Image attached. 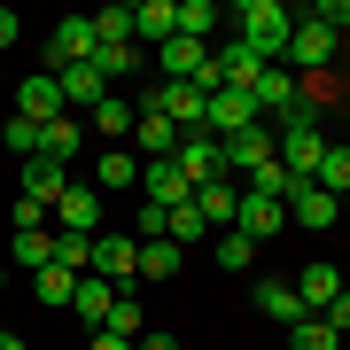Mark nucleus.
Returning <instances> with one entry per match:
<instances>
[{"mask_svg": "<svg viewBox=\"0 0 350 350\" xmlns=\"http://www.w3.org/2000/svg\"><path fill=\"white\" fill-rule=\"evenodd\" d=\"M234 24H241V39L273 63V55H288V31H296V8H280V0H241L234 8Z\"/></svg>", "mask_w": 350, "mask_h": 350, "instance_id": "nucleus-1", "label": "nucleus"}, {"mask_svg": "<svg viewBox=\"0 0 350 350\" xmlns=\"http://www.w3.org/2000/svg\"><path fill=\"white\" fill-rule=\"evenodd\" d=\"M335 55H342V39L327 31V24H312V16H296V31H288V70H296V78H319Z\"/></svg>", "mask_w": 350, "mask_h": 350, "instance_id": "nucleus-2", "label": "nucleus"}, {"mask_svg": "<svg viewBox=\"0 0 350 350\" xmlns=\"http://www.w3.org/2000/svg\"><path fill=\"white\" fill-rule=\"evenodd\" d=\"M94 273L117 288V296H133V280H140V241L133 234H109V226H101L94 234Z\"/></svg>", "mask_w": 350, "mask_h": 350, "instance_id": "nucleus-3", "label": "nucleus"}, {"mask_svg": "<svg viewBox=\"0 0 350 350\" xmlns=\"http://www.w3.org/2000/svg\"><path fill=\"white\" fill-rule=\"evenodd\" d=\"M140 109H156L163 125H179V133H202L211 94H202V86H148V101H140Z\"/></svg>", "mask_w": 350, "mask_h": 350, "instance_id": "nucleus-4", "label": "nucleus"}, {"mask_svg": "<svg viewBox=\"0 0 350 350\" xmlns=\"http://www.w3.org/2000/svg\"><path fill=\"white\" fill-rule=\"evenodd\" d=\"M250 125H265V117H257V94H250V86H218V94H211V117H202V133L226 140V133H250Z\"/></svg>", "mask_w": 350, "mask_h": 350, "instance_id": "nucleus-5", "label": "nucleus"}, {"mask_svg": "<svg viewBox=\"0 0 350 350\" xmlns=\"http://www.w3.org/2000/svg\"><path fill=\"white\" fill-rule=\"evenodd\" d=\"M156 70H163V86H195V78L211 70V39H163Z\"/></svg>", "mask_w": 350, "mask_h": 350, "instance_id": "nucleus-6", "label": "nucleus"}, {"mask_svg": "<svg viewBox=\"0 0 350 350\" xmlns=\"http://www.w3.org/2000/svg\"><path fill=\"white\" fill-rule=\"evenodd\" d=\"M218 156H226V179H250L257 163H273V125H250V133H226V140H218Z\"/></svg>", "mask_w": 350, "mask_h": 350, "instance_id": "nucleus-7", "label": "nucleus"}, {"mask_svg": "<svg viewBox=\"0 0 350 350\" xmlns=\"http://www.w3.org/2000/svg\"><path fill=\"white\" fill-rule=\"evenodd\" d=\"M335 218H342V202L327 195V187H312V179H296V187H288V226H304V234H327Z\"/></svg>", "mask_w": 350, "mask_h": 350, "instance_id": "nucleus-8", "label": "nucleus"}, {"mask_svg": "<svg viewBox=\"0 0 350 350\" xmlns=\"http://www.w3.org/2000/svg\"><path fill=\"white\" fill-rule=\"evenodd\" d=\"M172 163L187 172V187H211V179H226V156H218V140H211V133H179Z\"/></svg>", "mask_w": 350, "mask_h": 350, "instance_id": "nucleus-9", "label": "nucleus"}, {"mask_svg": "<svg viewBox=\"0 0 350 350\" xmlns=\"http://www.w3.org/2000/svg\"><path fill=\"white\" fill-rule=\"evenodd\" d=\"M94 16H63V24H55V39H47V63L55 70H70V63H94Z\"/></svg>", "mask_w": 350, "mask_h": 350, "instance_id": "nucleus-10", "label": "nucleus"}, {"mask_svg": "<svg viewBox=\"0 0 350 350\" xmlns=\"http://www.w3.org/2000/svg\"><path fill=\"white\" fill-rule=\"evenodd\" d=\"M133 125H140V101L133 94H101L86 109V133H101V140H133Z\"/></svg>", "mask_w": 350, "mask_h": 350, "instance_id": "nucleus-11", "label": "nucleus"}, {"mask_svg": "<svg viewBox=\"0 0 350 350\" xmlns=\"http://www.w3.org/2000/svg\"><path fill=\"white\" fill-rule=\"evenodd\" d=\"M288 226V202H273V195H250L241 187V211H234V234H250V241H273Z\"/></svg>", "mask_w": 350, "mask_h": 350, "instance_id": "nucleus-12", "label": "nucleus"}, {"mask_svg": "<svg viewBox=\"0 0 350 350\" xmlns=\"http://www.w3.org/2000/svg\"><path fill=\"white\" fill-rule=\"evenodd\" d=\"M250 94H257V117H280V109H296V101H304V78L280 70V63H265Z\"/></svg>", "mask_w": 350, "mask_h": 350, "instance_id": "nucleus-13", "label": "nucleus"}, {"mask_svg": "<svg viewBox=\"0 0 350 350\" xmlns=\"http://www.w3.org/2000/svg\"><path fill=\"white\" fill-rule=\"evenodd\" d=\"M140 195H148V202H163V211H179V202H195L187 172H179L172 156H163V163H140Z\"/></svg>", "mask_w": 350, "mask_h": 350, "instance_id": "nucleus-14", "label": "nucleus"}, {"mask_svg": "<svg viewBox=\"0 0 350 350\" xmlns=\"http://www.w3.org/2000/svg\"><path fill=\"white\" fill-rule=\"evenodd\" d=\"M70 187V163H55V156H31L24 163V202H39V211H55Z\"/></svg>", "mask_w": 350, "mask_h": 350, "instance_id": "nucleus-15", "label": "nucleus"}, {"mask_svg": "<svg viewBox=\"0 0 350 350\" xmlns=\"http://www.w3.org/2000/svg\"><path fill=\"white\" fill-rule=\"evenodd\" d=\"M140 39H148V47L179 39V0H133V47Z\"/></svg>", "mask_w": 350, "mask_h": 350, "instance_id": "nucleus-16", "label": "nucleus"}, {"mask_svg": "<svg viewBox=\"0 0 350 350\" xmlns=\"http://www.w3.org/2000/svg\"><path fill=\"white\" fill-rule=\"evenodd\" d=\"M47 218H63V234H101V195L70 179V187H63V202H55Z\"/></svg>", "mask_w": 350, "mask_h": 350, "instance_id": "nucleus-17", "label": "nucleus"}, {"mask_svg": "<svg viewBox=\"0 0 350 350\" xmlns=\"http://www.w3.org/2000/svg\"><path fill=\"white\" fill-rule=\"evenodd\" d=\"M16 117H31V125H47V117H63V86H55V70H39L16 86Z\"/></svg>", "mask_w": 350, "mask_h": 350, "instance_id": "nucleus-18", "label": "nucleus"}, {"mask_svg": "<svg viewBox=\"0 0 350 350\" xmlns=\"http://www.w3.org/2000/svg\"><path fill=\"white\" fill-rule=\"evenodd\" d=\"M335 296H342V265H304V273H296V304H304L312 319H319Z\"/></svg>", "mask_w": 350, "mask_h": 350, "instance_id": "nucleus-19", "label": "nucleus"}, {"mask_svg": "<svg viewBox=\"0 0 350 350\" xmlns=\"http://www.w3.org/2000/svg\"><path fill=\"white\" fill-rule=\"evenodd\" d=\"M140 187V156L133 148H101V163H94V195H133Z\"/></svg>", "mask_w": 350, "mask_h": 350, "instance_id": "nucleus-20", "label": "nucleus"}, {"mask_svg": "<svg viewBox=\"0 0 350 350\" xmlns=\"http://www.w3.org/2000/svg\"><path fill=\"white\" fill-rule=\"evenodd\" d=\"M78 148H86V125H78L70 109H63V117H47V125H39V156H55V163H70Z\"/></svg>", "mask_w": 350, "mask_h": 350, "instance_id": "nucleus-21", "label": "nucleus"}, {"mask_svg": "<svg viewBox=\"0 0 350 350\" xmlns=\"http://www.w3.org/2000/svg\"><path fill=\"white\" fill-rule=\"evenodd\" d=\"M109 304H117V288H109V280H101V273H78V296H70V312L86 319L94 335H101V319H109Z\"/></svg>", "mask_w": 350, "mask_h": 350, "instance_id": "nucleus-22", "label": "nucleus"}, {"mask_svg": "<svg viewBox=\"0 0 350 350\" xmlns=\"http://www.w3.org/2000/svg\"><path fill=\"white\" fill-rule=\"evenodd\" d=\"M133 148H140V163H163L179 148V125H163L156 109H140V125H133Z\"/></svg>", "mask_w": 350, "mask_h": 350, "instance_id": "nucleus-23", "label": "nucleus"}, {"mask_svg": "<svg viewBox=\"0 0 350 350\" xmlns=\"http://www.w3.org/2000/svg\"><path fill=\"white\" fill-rule=\"evenodd\" d=\"M55 86H63V109H94V101L109 94L94 63H70V70H55Z\"/></svg>", "mask_w": 350, "mask_h": 350, "instance_id": "nucleus-24", "label": "nucleus"}, {"mask_svg": "<svg viewBox=\"0 0 350 350\" xmlns=\"http://www.w3.org/2000/svg\"><path fill=\"white\" fill-rule=\"evenodd\" d=\"M195 211H202V226H234L241 187H234V179H211V187H195Z\"/></svg>", "mask_w": 350, "mask_h": 350, "instance_id": "nucleus-25", "label": "nucleus"}, {"mask_svg": "<svg viewBox=\"0 0 350 350\" xmlns=\"http://www.w3.org/2000/svg\"><path fill=\"white\" fill-rule=\"evenodd\" d=\"M257 312H265V319H280V327L312 319V312H304V304H296V280H265V288H257Z\"/></svg>", "mask_w": 350, "mask_h": 350, "instance_id": "nucleus-26", "label": "nucleus"}, {"mask_svg": "<svg viewBox=\"0 0 350 350\" xmlns=\"http://www.w3.org/2000/svg\"><path fill=\"white\" fill-rule=\"evenodd\" d=\"M94 70H101V86H125V78L140 70V47H133V39H117V47H94Z\"/></svg>", "mask_w": 350, "mask_h": 350, "instance_id": "nucleus-27", "label": "nucleus"}, {"mask_svg": "<svg viewBox=\"0 0 350 350\" xmlns=\"http://www.w3.org/2000/svg\"><path fill=\"white\" fill-rule=\"evenodd\" d=\"M179 265H187V250H179V241H140V280H172Z\"/></svg>", "mask_w": 350, "mask_h": 350, "instance_id": "nucleus-28", "label": "nucleus"}, {"mask_svg": "<svg viewBox=\"0 0 350 350\" xmlns=\"http://www.w3.org/2000/svg\"><path fill=\"white\" fill-rule=\"evenodd\" d=\"M8 265H31V273H47V265H55V234H47V226H39V234H16V241H8Z\"/></svg>", "mask_w": 350, "mask_h": 350, "instance_id": "nucleus-29", "label": "nucleus"}, {"mask_svg": "<svg viewBox=\"0 0 350 350\" xmlns=\"http://www.w3.org/2000/svg\"><path fill=\"white\" fill-rule=\"evenodd\" d=\"M31 296H39V304H47V312H63V304L78 296V273H63V265H47V273H39V280H31Z\"/></svg>", "mask_w": 350, "mask_h": 350, "instance_id": "nucleus-30", "label": "nucleus"}, {"mask_svg": "<svg viewBox=\"0 0 350 350\" xmlns=\"http://www.w3.org/2000/svg\"><path fill=\"white\" fill-rule=\"evenodd\" d=\"M312 187H327V195H335V202L350 195V148H327V156H319V172H312Z\"/></svg>", "mask_w": 350, "mask_h": 350, "instance_id": "nucleus-31", "label": "nucleus"}, {"mask_svg": "<svg viewBox=\"0 0 350 350\" xmlns=\"http://www.w3.org/2000/svg\"><path fill=\"white\" fill-rule=\"evenodd\" d=\"M211 257L226 265V273H250V257H257V241H250V234H234V226H226V234L211 241Z\"/></svg>", "mask_w": 350, "mask_h": 350, "instance_id": "nucleus-32", "label": "nucleus"}, {"mask_svg": "<svg viewBox=\"0 0 350 350\" xmlns=\"http://www.w3.org/2000/svg\"><path fill=\"white\" fill-rule=\"evenodd\" d=\"M163 241H179V250L211 241V226H202V211H195V202H179V211H172V226H163Z\"/></svg>", "mask_w": 350, "mask_h": 350, "instance_id": "nucleus-33", "label": "nucleus"}, {"mask_svg": "<svg viewBox=\"0 0 350 350\" xmlns=\"http://www.w3.org/2000/svg\"><path fill=\"white\" fill-rule=\"evenodd\" d=\"M55 265L63 273H94V234H55Z\"/></svg>", "mask_w": 350, "mask_h": 350, "instance_id": "nucleus-34", "label": "nucleus"}, {"mask_svg": "<svg viewBox=\"0 0 350 350\" xmlns=\"http://www.w3.org/2000/svg\"><path fill=\"white\" fill-rule=\"evenodd\" d=\"M288 350H342V335L327 319H296V327H288Z\"/></svg>", "mask_w": 350, "mask_h": 350, "instance_id": "nucleus-35", "label": "nucleus"}, {"mask_svg": "<svg viewBox=\"0 0 350 350\" xmlns=\"http://www.w3.org/2000/svg\"><path fill=\"white\" fill-rule=\"evenodd\" d=\"M218 24V0H179V39H211Z\"/></svg>", "mask_w": 350, "mask_h": 350, "instance_id": "nucleus-36", "label": "nucleus"}, {"mask_svg": "<svg viewBox=\"0 0 350 350\" xmlns=\"http://www.w3.org/2000/svg\"><path fill=\"white\" fill-rule=\"evenodd\" d=\"M163 226H172V211H163V202H140V211L125 218V234L133 241H163Z\"/></svg>", "mask_w": 350, "mask_h": 350, "instance_id": "nucleus-37", "label": "nucleus"}, {"mask_svg": "<svg viewBox=\"0 0 350 350\" xmlns=\"http://www.w3.org/2000/svg\"><path fill=\"white\" fill-rule=\"evenodd\" d=\"M101 335H125V342H140V304H133V296H117V304H109V319H101Z\"/></svg>", "mask_w": 350, "mask_h": 350, "instance_id": "nucleus-38", "label": "nucleus"}, {"mask_svg": "<svg viewBox=\"0 0 350 350\" xmlns=\"http://www.w3.org/2000/svg\"><path fill=\"white\" fill-rule=\"evenodd\" d=\"M0 140H8V148L24 156V163L39 156V125H31V117H8V125H0Z\"/></svg>", "mask_w": 350, "mask_h": 350, "instance_id": "nucleus-39", "label": "nucleus"}, {"mask_svg": "<svg viewBox=\"0 0 350 350\" xmlns=\"http://www.w3.org/2000/svg\"><path fill=\"white\" fill-rule=\"evenodd\" d=\"M304 16H312V24H327V31H335V24H350V0H319V8H304Z\"/></svg>", "mask_w": 350, "mask_h": 350, "instance_id": "nucleus-40", "label": "nucleus"}, {"mask_svg": "<svg viewBox=\"0 0 350 350\" xmlns=\"http://www.w3.org/2000/svg\"><path fill=\"white\" fill-rule=\"evenodd\" d=\"M319 319H327V327H335V335H350V288H342V296H335V304H327V312H319Z\"/></svg>", "mask_w": 350, "mask_h": 350, "instance_id": "nucleus-41", "label": "nucleus"}, {"mask_svg": "<svg viewBox=\"0 0 350 350\" xmlns=\"http://www.w3.org/2000/svg\"><path fill=\"white\" fill-rule=\"evenodd\" d=\"M16 31H24V24H16V8H0V55L16 47Z\"/></svg>", "mask_w": 350, "mask_h": 350, "instance_id": "nucleus-42", "label": "nucleus"}, {"mask_svg": "<svg viewBox=\"0 0 350 350\" xmlns=\"http://www.w3.org/2000/svg\"><path fill=\"white\" fill-rule=\"evenodd\" d=\"M133 350H179V335H140Z\"/></svg>", "mask_w": 350, "mask_h": 350, "instance_id": "nucleus-43", "label": "nucleus"}, {"mask_svg": "<svg viewBox=\"0 0 350 350\" xmlns=\"http://www.w3.org/2000/svg\"><path fill=\"white\" fill-rule=\"evenodd\" d=\"M86 350H133V342H125V335H94Z\"/></svg>", "mask_w": 350, "mask_h": 350, "instance_id": "nucleus-44", "label": "nucleus"}, {"mask_svg": "<svg viewBox=\"0 0 350 350\" xmlns=\"http://www.w3.org/2000/svg\"><path fill=\"white\" fill-rule=\"evenodd\" d=\"M0 350H24V335H0Z\"/></svg>", "mask_w": 350, "mask_h": 350, "instance_id": "nucleus-45", "label": "nucleus"}, {"mask_svg": "<svg viewBox=\"0 0 350 350\" xmlns=\"http://www.w3.org/2000/svg\"><path fill=\"white\" fill-rule=\"evenodd\" d=\"M342 218H350V195H342Z\"/></svg>", "mask_w": 350, "mask_h": 350, "instance_id": "nucleus-46", "label": "nucleus"}, {"mask_svg": "<svg viewBox=\"0 0 350 350\" xmlns=\"http://www.w3.org/2000/svg\"><path fill=\"white\" fill-rule=\"evenodd\" d=\"M0 280H8V265H0Z\"/></svg>", "mask_w": 350, "mask_h": 350, "instance_id": "nucleus-47", "label": "nucleus"}]
</instances>
